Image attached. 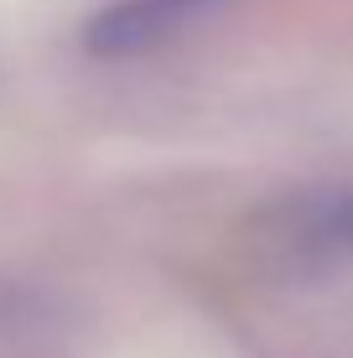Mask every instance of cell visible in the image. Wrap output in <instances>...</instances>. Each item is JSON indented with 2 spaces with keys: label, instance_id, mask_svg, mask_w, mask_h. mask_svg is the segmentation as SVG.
I'll return each mask as SVG.
<instances>
[{
  "label": "cell",
  "instance_id": "6da1fadb",
  "mask_svg": "<svg viewBox=\"0 0 353 358\" xmlns=\"http://www.w3.org/2000/svg\"><path fill=\"white\" fill-rule=\"evenodd\" d=\"M208 10L213 0H120V6H104L89 21L83 42L99 57H136L182 36L187 27H198Z\"/></svg>",
  "mask_w": 353,
  "mask_h": 358
},
{
  "label": "cell",
  "instance_id": "7a4b0ae2",
  "mask_svg": "<svg viewBox=\"0 0 353 358\" xmlns=\"http://www.w3.org/2000/svg\"><path fill=\"white\" fill-rule=\"evenodd\" d=\"M307 239L353 250V192H327L307 208Z\"/></svg>",
  "mask_w": 353,
  "mask_h": 358
}]
</instances>
